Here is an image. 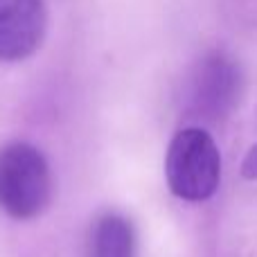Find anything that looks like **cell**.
I'll return each mask as SVG.
<instances>
[{
	"mask_svg": "<svg viewBox=\"0 0 257 257\" xmlns=\"http://www.w3.org/2000/svg\"><path fill=\"white\" fill-rule=\"evenodd\" d=\"M165 178L174 196L201 203L214 196L221 181V154L203 126H185L172 138L165 156Z\"/></svg>",
	"mask_w": 257,
	"mask_h": 257,
	"instance_id": "cell-1",
	"label": "cell"
},
{
	"mask_svg": "<svg viewBox=\"0 0 257 257\" xmlns=\"http://www.w3.org/2000/svg\"><path fill=\"white\" fill-rule=\"evenodd\" d=\"M52 174L45 156L27 142L0 151V208L12 219L27 221L50 205Z\"/></svg>",
	"mask_w": 257,
	"mask_h": 257,
	"instance_id": "cell-2",
	"label": "cell"
},
{
	"mask_svg": "<svg viewBox=\"0 0 257 257\" xmlns=\"http://www.w3.org/2000/svg\"><path fill=\"white\" fill-rule=\"evenodd\" d=\"M241 70L226 54H212L196 68L187 88V108L196 120H223L239 102Z\"/></svg>",
	"mask_w": 257,
	"mask_h": 257,
	"instance_id": "cell-3",
	"label": "cell"
},
{
	"mask_svg": "<svg viewBox=\"0 0 257 257\" xmlns=\"http://www.w3.org/2000/svg\"><path fill=\"white\" fill-rule=\"evenodd\" d=\"M48 9L43 0H0V61H23L43 43Z\"/></svg>",
	"mask_w": 257,
	"mask_h": 257,
	"instance_id": "cell-4",
	"label": "cell"
},
{
	"mask_svg": "<svg viewBox=\"0 0 257 257\" xmlns=\"http://www.w3.org/2000/svg\"><path fill=\"white\" fill-rule=\"evenodd\" d=\"M93 257H136V232L126 217L111 212L95 223Z\"/></svg>",
	"mask_w": 257,
	"mask_h": 257,
	"instance_id": "cell-5",
	"label": "cell"
},
{
	"mask_svg": "<svg viewBox=\"0 0 257 257\" xmlns=\"http://www.w3.org/2000/svg\"><path fill=\"white\" fill-rule=\"evenodd\" d=\"M241 176L246 181H257V145L246 154L244 165H241Z\"/></svg>",
	"mask_w": 257,
	"mask_h": 257,
	"instance_id": "cell-6",
	"label": "cell"
}]
</instances>
